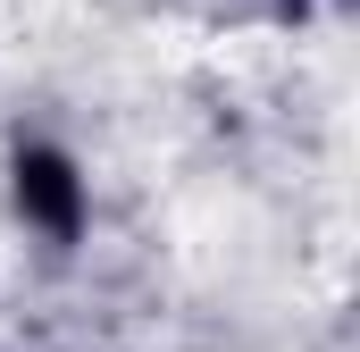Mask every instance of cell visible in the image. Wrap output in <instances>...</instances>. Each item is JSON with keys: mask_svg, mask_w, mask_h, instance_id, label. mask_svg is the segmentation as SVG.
Instances as JSON below:
<instances>
[{"mask_svg": "<svg viewBox=\"0 0 360 352\" xmlns=\"http://www.w3.org/2000/svg\"><path fill=\"white\" fill-rule=\"evenodd\" d=\"M17 210L51 235H76L84 227V184L59 151H17Z\"/></svg>", "mask_w": 360, "mask_h": 352, "instance_id": "6da1fadb", "label": "cell"}]
</instances>
